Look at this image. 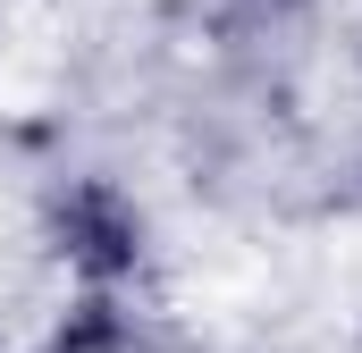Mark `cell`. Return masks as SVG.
I'll list each match as a JSON object with an SVG mask.
<instances>
[{
    "instance_id": "cell-1",
    "label": "cell",
    "mask_w": 362,
    "mask_h": 353,
    "mask_svg": "<svg viewBox=\"0 0 362 353\" xmlns=\"http://www.w3.org/2000/svg\"><path fill=\"white\" fill-rule=\"evenodd\" d=\"M42 253L68 277V294H127L152 261V219L135 202V185L118 176H51L42 193Z\"/></svg>"
},
{
    "instance_id": "cell-2",
    "label": "cell",
    "mask_w": 362,
    "mask_h": 353,
    "mask_svg": "<svg viewBox=\"0 0 362 353\" xmlns=\"http://www.w3.org/2000/svg\"><path fill=\"white\" fill-rule=\"evenodd\" d=\"M0 353H8V345H0Z\"/></svg>"
}]
</instances>
